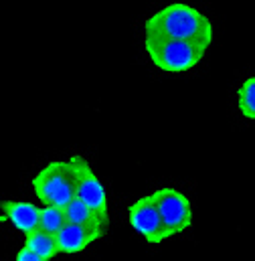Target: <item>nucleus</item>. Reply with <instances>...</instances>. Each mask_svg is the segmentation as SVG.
<instances>
[{
  "mask_svg": "<svg viewBox=\"0 0 255 261\" xmlns=\"http://www.w3.org/2000/svg\"><path fill=\"white\" fill-rule=\"evenodd\" d=\"M14 261H49V259H45V257L37 255V253H35V251H31L29 247H22V249H18L16 259Z\"/></svg>",
  "mask_w": 255,
  "mask_h": 261,
  "instance_id": "obj_13",
  "label": "nucleus"
},
{
  "mask_svg": "<svg viewBox=\"0 0 255 261\" xmlns=\"http://www.w3.org/2000/svg\"><path fill=\"white\" fill-rule=\"evenodd\" d=\"M150 198L158 211L164 239L185 233L192 225V206L189 196L176 189H158Z\"/></svg>",
  "mask_w": 255,
  "mask_h": 261,
  "instance_id": "obj_4",
  "label": "nucleus"
},
{
  "mask_svg": "<svg viewBox=\"0 0 255 261\" xmlns=\"http://www.w3.org/2000/svg\"><path fill=\"white\" fill-rule=\"evenodd\" d=\"M130 215V225L132 229L142 237L146 239L148 243H162L166 241L164 239V233H162V223H160V217H158V211L154 206V200L150 198V195L140 196L128 211Z\"/></svg>",
  "mask_w": 255,
  "mask_h": 261,
  "instance_id": "obj_6",
  "label": "nucleus"
},
{
  "mask_svg": "<svg viewBox=\"0 0 255 261\" xmlns=\"http://www.w3.org/2000/svg\"><path fill=\"white\" fill-rule=\"evenodd\" d=\"M237 106L243 118L255 120V77H247L237 91Z\"/></svg>",
  "mask_w": 255,
  "mask_h": 261,
  "instance_id": "obj_11",
  "label": "nucleus"
},
{
  "mask_svg": "<svg viewBox=\"0 0 255 261\" xmlns=\"http://www.w3.org/2000/svg\"><path fill=\"white\" fill-rule=\"evenodd\" d=\"M2 211L12 227L20 233H31L39 227V206L27 200H6L2 202Z\"/></svg>",
  "mask_w": 255,
  "mask_h": 261,
  "instance_id": "obj_8",
  "label": "nucleus"
},
{
  "mask_svg": "<svg viewBox=\"0 0 255 261\" xmlns=\"http://www.w3.org/2000/svg\"><path fill=\"white\" fill-rule=\"evenodd\" d=\"M33 191L43 204L61 206L75 198V172L69 160H55L33 178Z\"/></svg>",
  "mask_w": 255,
  "mask_h": 261,
  "instance_id": "obj_3",
  "label": "nucleus"
},
{
  "mask_svg": "<svg viewBox=\"0 0 255 261\" xmlns=\"http://www.w3.org/2000/svg\"><path fill=\"white\" fill-rule=\"evenodd\" d=\"M101 235L87 229V227H81V225H75V223H67L55 233V239H57V249L59 253H67V255H75V253H81L83 249H87L91 243H95Z\"/></svg>",
  "mask_w": 255,
  "mask_h": 261,
  "instance_id": "obj_7",
  "label": "nucleus"
},
{
  "mask_svg": "<svg viewBox=\"0 0 255 261\" xmlns=\"http://www.w3.org/2000/svg\"><path fill=\"white\" fill-rule=\"evenodd\" d=\"M63 213H65V221H67V223H75V225L87 227V229H91V231H95V233H99V235H104V231H106V225H108V223H104L87 204H83V202L77 200V198H73V200H69V202L65 204Z\"/></svg>",
  "mask_w": 255,
  "mask_h": 261,
  "instance_id": "obj_9",
  "label": "nucleus"
},
{
  "mask_svg": "<svg viewBox=\"0 0 255 261\" xmlns=\"http://www.w3.org/2000/svg\"><path fill=\"white\" fill-rule=\"evenodd\" d=\"M27 239H24V247H29L31 251H35L37 255H41V257H45V259H53L55 255H59V249H57V239H55V235H51V233H47V231H43V229H35V231H31V233H27L24 235Z\"/></svg>",
  "mask_w": 255,
  "mask_h": 261,
  "instance_id": "obj_10",
  "label": "nucleus"
},
{
  "mask_svg": "<svg viewBox=\"0 0 255 261\" xmlns=\"http://www.w3.org/2000/svg\"><path fill=\"white\" fill-rule=\"evenodd\" d=\"M63 225H65V213L61 206L45 204L43 208H39V229L55 235Z\"/></svg>",
  "mask_w": 255,
  "mask_h": 261,
  "instance_id": "obj_12",
  "label": "nucleus"
},
{
  "mask_svg": "<svg viewBox=\"0 0 255 261\" xmlns=\"http://www.w3.org/2000/svg\"><path fill=\"white\" fill-rule=\"evenodd\" d=\"M146 53L150 61L166 73H185L196 67L205 53L207 47L196 45L191 41H178V39H166L158 35H146Z\"/></svg>",
  "mask_w": 255,
  "mask_h": 261,
  "instance_id": "obj_2",
  "label": "nucleus"
},
{
  "mask_svg": "<svg viewBox=\"0 0 255 261\" xmlns=\"http://www.w3.org/2000/svg\"><path fill=\"white\" fill-rule=\"evenodd\" d=\"M146 35L191 41L209 49L213 43V22L200 10L185 2H174L146 20Z\"/></svg>",
  "mask_w": 255,
  "mask_h": 261,
  "instance_id": "obj_1",
  "label": "nucleus"
},
{
  "mask_svg": "<svg viewBox=\"0 0 255 261\" xmlns=\"http://www.w3.org/2000/svg\"><path fill=\"white\" fill-rule=\"evenodd\" d=\"M69 162L75 172V198L87 204L104 223H108V195L104 185L83 156H73Z\"/></svg>",
  "mask_w": 255,
  "mask_h": 261,
  "instance_id": "obj_5",
  "label": "nucleus"
}]
</instances>
